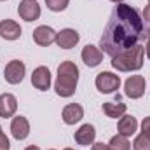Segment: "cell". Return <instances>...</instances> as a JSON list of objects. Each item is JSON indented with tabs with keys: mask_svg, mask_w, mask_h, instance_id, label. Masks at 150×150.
<instances>
[{
	"mask_svg": "<svg viewBox=\"0 0 150 150\" xmlns=\"http://www.w3.org/2000/svg\"><path fill=\"white\" fill-rule=\"evenodd\" d=\"M101 110L110 119H120L124 113L127 112V107L124 103H120V101H108V103H103Z\"/></svg>",
	"mask_w": 150,
	"mask_h": 150,
	"instance_id": "cell-18",
	"label": "cell"
},
{
	"mask_svg": "<svg viewBox=\"0 0 150 150\" xmlns=\"http://www.w3.org/2000/svg\"><path fill=\"white\" fill-rule=\"evenodd\" d=\"M70 0H45V5L47 9H51L52 12H61L68 7Z\"/></svg>",
	"mask_w": 150,
	"mask_h": 150,
	"instance_id": "cell-20",
	"label": "cell"
},
{
	"mask_svg": "<svg viewBox=\"0 0 150 150\" xmlns=\"http://www.w3.org/2000/svg\"><path fill=\"white\" fill-rule=\"evenodd\" d=\"M79 82V67L74 61H63L58 67V77L54 82V91L61 98H70L77 91Z\"/></svg>",
	"mask_w": 150,
	"mask_h": 150,
	"instance_id": "cell-2",
	"label": "cell"
},
{
	"mask_svg": "<svg viewBox=\"0 0 150 150\" xmlns=\"http://www.w3.org/2000/svg\"><path fill=\"white\" fill-rule=\"evenodd\" d=\"M133 150H150V138L138 134L133 142Z\"/></svg>",
	"mask_w": 150,
	"mask_h": 150,
	"instance_id": "cell-21",
	"label": "cell"
},
{
	"mask_svg": "<svg viewBox=\"0 0 150 150\" xmlns=\"http://www.w3.org/2000/svg\"><path fill=\"white\" fill-rule=\"evenodd\" d=\"M147 89V80L143 75H131L124 82V94L131 100H138L145 94Z\"/></svg>",
	"mask_w": 150,
	"mask_h": 150,
	"instance_id": "cell-5",
	"label": "cell"
},
{
	"mask_svg": "<svg viewBox=\"0 0 150 150\" xmlns=\"http://www.w3.org/2000/svg\"><path fill=\"white\" fill-rule=\"evenodd\" d=\"M110 2H113V4H122L124 0H110Z\"/></svg>",
	"mask_w": 150,
	"mask_h": 150,
	"instance_id": "cell-29",
	"label": "cell"
},
{
	"mask_svg": "<svg viewBox=\"0 0 150 150\" xmlns=\"http://www.w3.org/2000/svg\"><path fill=\"white\" fill-rule=\"evenodd\" d=\"M11 149V142H9V138L0 131V150H9Z\"/></svg>",
	"mask_w": 150,
	"mask_h": 150,
	"instance_id": "cell-23",
	"label": "cell"
},
{
	"mask_svg": "<svg viewBox=\"0 0 150 150\" xmlns=\"http://www.w3.org/2000/svg\"><path fill=\"white\" fill-rule=\"evenodd\" d=\"M143 19L150 23V4L147 5V7H145V11H143Z\"/></svg>",
	"mask_w": 150,
	"mask_h": 150,
	"instance_id": "cell-25",
	"label": "cell"
},
{
	"mask_svg": "<svg viewBox=\"0 0 150 150\" xmlns=\"http://www.w3.org/2000/svg\"><path fill=\"white\" fill-rule=\"evenodd\" d=\"M32 84L38 91H47L51 87V72L47 67H37L32 74Z\"/></svg>",
	"mask_w": 150,
	"mask_h": 150,
	"instance_id": "cell-11",
	"label": "cell"
},
{
	"mask_svg": "<svg viewBox=\"0 0 150 150\" xmlns=\"http://www.w3.org/2000/svg\"><path fill=\"white\" fill-rule=\"evenodd\" d=\"M80 56H82V61L89 68H94V67H98L103 61V51L100 47H96V45H91V44H87L82 49V54Z\"/></svg>",
	"mask_w": 150,
	"mask_h": 150,
	"instance_id": "cell-12",
	"label": "cell"
},
{
	"mask_svg": "<svg viewBox=\"0 0 150 150\" xmlns=\"http://www.w3.org/2000/svg\"><path fill=\"white\" fill-rule=\"evenodd\" d=\"M145 54H147V58L150 59V38L147 40V45H145Z\"/></svg>",
	"mask_w": 150,
	"mask_h": 150,
	"instance_id": "cell-26",
	"label": "cell"
},
{
	"mask_svg": "<svg viewBox=\"0 0 150 150\" xmlns=\"http://www.w3.org/2000/svg\"><path fill=\"white\" fill-rule=\"evenodd\" d=\"M25 74H26V67L23 61L19 59H12L5 65V70H4V77L9 84H19L23 82L25 79Z\"/></svg>",
	"mask_w": 150,
	"mask_h": 150,
	"instance_id": "cell-6",
	"label": "cell"
},
{
	"mask_svg": "<svg viewBox=\"0 0 150 150\" xmlns=\"http://www.w3.org/2000/svg\"><path fill=\"white\" fill-rule=\"evenodd\" d=\"M96 138V129L93 124H82L77 131H75V142L82 147H89L94 143Z\"/></svg>",
	"mask_w": 150,
	"mask_h": 150,
	"instance_id": "cell-13",
	"label": "cell"
},
{
	"mask_svg": "<svg viewBox=\"0 0 150 150\" xmlns=\"http://www.w3.org/2000/svg\"><path fill=\"white\" fill-rule=\"evenodd\" d=\"M56 33L58 32H54L51 26H47V25H42V26H37L35 30H33V42L40 45V47H47V45H51L52 42H56Z\"/></svg>",
	"mask_w": 150,
	"mask_h": 150,
	"instance_id": "cell-9",
	"label": "cell"
},
{
	"mask_svg": "<svg viewBox=\"0 0 150 150\" xmlns=\"http://www.w3.org/2000/svg\"><path fill=\"white\" fill-rule=\"evenodd\" d=\"M11 133H12V136L18 142L26 140L28 134H30V122H28V119L23 117V115H16L12 119V122H11Z\"/></svg>",
	"mask_w": 150,
	"mask_h": 150,
	"instance_id": "cell-10",
	"label": "cell"
},
{
	"mask_svg": "<svg viewBox=\"0 0 150 150\" xmlns=\"http://www.w3.org/2000/svg\"><path fill=\"white\" fill-rule=\"evenodd\" d=\"M91 150H112L108 147V143H93Z\"/></svg>",
	"mask_w": 150,
	"mask_h": 150,
	"instance_id": "cell-24",
	"label": "cell"
},
{
	"mask_svg": "<svg viewBox=\"0 0 150 150\" xmlns=\"http://www.w3.org/2000/svg\"><path fill=\"white\" fill-rule=\"evenodd\" d=\"M143 37V19L134 7L122 2L113 7L100 38V47L105 54L113 58L119 52L134 47Z\"/></svg>",
	"mask_w": 150,
	"mask_h": 150,
	"instance_id": "cell-1",
	"label": "cell"
},
{
	"mask_svg": "<svg viewBox=\"0 0 150 150\" xmlns=\"http://www.w3.org/2000/svg\"><path fill=\"white\" fill-rule=\"evenodd\" d=\"M65 150H75V149H65Z\"/></svg>",
	"mask_w": 150,
	"mask_h": 150,
	"instance_id": "cell-30",
	"label": "cell"
},
{
	"mask_svg": "<svg viewBox=\"0 0 150 150\" xmlns=\"http://www.w3.org/2000/svg\"><path fill=\"white\" fill-rule=\"evenodd\" d=\"M18 14L21 19H25L28 23L37 21L40 18V5L37 4V0H23L18 5Z\"/></svg>",
	"mask_w": 150,
	"mask_h": 150,
	"instance_id": "cell-7",
	"label": "cell"
},
{
	"mask_svg": "<svg viewBox=\"0 0 150 150\" xmlns=\"http://www.w3.org/2000/svg\"><path fill=\"white\" fill-rule=\"evenodd\" d=\"M61 117H63V122H65V124L74 126V124H77V122L82 120V117H84V108H82L79 103H68V105L63 108Z\"/></svg>",
	"mask_w": 150,
	"mask_h": 150,
	"instance_id": "cell-15",
	"label": "cell"
},
{
	"mask_svg": "<svg viewBox=\"0 0 150 150\" xmlns=\"http://www.w3.org/2000/svg\"><path fill=\"white\" fill-rule=\"evenodd\" d=\"M25 150H40V149H38L37 145H30V147H26Z\"/></svg>",
	"mask_w": 150,
	"mask_h": 150,
	"instance_id": "cell-27",
	"label": "cell"
},
{
	"mask_svg": "<svg viewBox=\"0 0 150 150\" xmlns=\"http://www.w3.org/2000/svg\"><path fill=\"white\" fill-rule=\"evenodd\" d=\"M108 147L112 150H131V143H129V140L126 136H122V134L117 133L115 136H112Z\"/></svg>",
	"mask_w": 150,
	"mask_h": 150,
	"instance_id": "cell-19",
	"label": "cell"
},
{
	"mask_svg": "<svg viewBox=\"0 0 150 150\" xmlns=\"http://www.w3.org/2000/svg\"><path fill=\"white\" fill-rule=\"evenodd\" d=\"M96 89L103 94H110V93H115L119 87H120V77L119 75L112 74V72H100L96 75Z\"/></svg>",
	"mask_w": 150,
	"mask_h": 150,
	"instance_id": "cell-4",
	"label": "cell"
},
{
	"mask_svg": "<svg viewBox=\"0 0 150 150\" xmlns=\"http://www.w3.org/2000/svg\"><path fill=\"white\" fill-rule=\"evenodd\" d=\"M117 127H119V134L129 138V136H133V134L136 133V129H138V120H136V117L124 113V115L119 119V126H117Z\"/></svg>",
	"mask_w": 150,
	"mask_h": 150,
	"instance_id": "cell-17",
	"label": "cell"
},
{
	"mask_svg": "<svg viewBox=\"0 0 150 150\" xmlns=\"http://www.w3.org/2000/svg\"><path fill=\"white\" fill-rule=\"evenodd\" d=\"M79 40H80V35L74 28H63L61 32L56 33V44L61 49H72L79 44Z\"/></svg>",
	"mask_w": 150,
	"mask_h": 150,
	"instance_id": "cell-8",
	"label": "cell"
},
{
	"mask_svg": "<svg viewBox=\"0 0 150 150\" xmlns=\"http://www.w3.org/2000/svg\"><path fill=\"white\" fill-rule=\"evenodd\" d=\"M145 35H147V38H150V26L147 28V32H145Z\"/></svg>",
	"mask_w": 150,
	"mask_h": 150,
	"instance_id": "cell-28",
	"label": "cell"
},
{
	"mask_svg": "<svg viewBox=\"0 0 150 150\" xmlns=\"http://www.w3.org/2000/svg\"><path fill=\"white\" fill-rule=\"evenodd\" d=\"M49 150H54V149H49Z\"/></svg>",
	"mask_w": 150,
	"mask_h": 150,
	"instance_id": "cell-32",
	"label": "cell"
},
{
	"mask_svg": "<svg viewBox=\"0 0 150 150\" xmlns=\"http://www.w3.org/2000/svg\"><path fill=\"white\" fill-rule=\"evenodd\" d=\"M0 37L5 40H18L21 37V26L14 19H2L0 21Z\"/></svg>",
	"mask_w": 150,
	"mask_h": 150,
	"instance_id": "cell-14",
	"label": "cell"
},
{
	"mask_svg": "<svg viewBox=\"0 0 150 150\" xmlns=\"http://www.w3.org/2000/svg\"><path fill=\"white\" fill-rule=\"evenodd\" d=\"M149 2H150V0H149Z\"/></svg>",
	"mask_w": 150,
	"mask_h": 150,
	"instance_id": "cell-33",
	"label": "cell"
},
{
	"mask_svg": "<svg viewBox=\"0 0 150 150\" xmlns=\"http://www.w3.org/2000/svg\"><path fill=\"white\" fill-rule=\"evenodd\" d=\"M0 131H2V126H0Z\"/></svg>",
	"mask_w": 150,
	"mask_h": 150,
	"instance_id": "cell-31",
	"label": "cell"
},
{
	"mask_svg": "<svg viewBox=\"0 0 150 150\" xmlns=\"http://www.w3.org/2000/svg\"><path fill=\"white\" fill-rule=\"evenodd\" d=\"M18 110V100L14 94L11 93H4L0 94V117L4 119H9L12 117Z\"/></svg>",
	"mask_w": 150,
	"mask_h": 150,
	"instance_id": "cell-16",
	"label": "cell"
},
{
	"mask_svg": "<svg viewBox=\"0 0 150 150\" xmlns=\"http://www.w3.org/2000/svg\"><path fill=\"white\" fill-rule=\"evenodd\" d=\"M143 56H145V47L136 44L134 47L113 56L112 67L117 72H136L143 67Z\"/></svg>",
	"mask_w": 150,
	"mask_h": 150,
	"instance_id": "cell-3",
	"label": "cell"
},
{
	"mask_svg": "<svg viewBox=\"0 0 150 150\" xmlns=\"http://www.w3.org/2000/svg\"><path fill=\"white\" fill-rule=\"evenodd\" d=\"M142 134L147 136V138H150V115L145 117L143 122H142Z\"/></svg>",
	"mask_w": 150,
	"mask_h": 150,
	"instance_id": "cell-22",
	"label": "cell"
}]
</instances>
